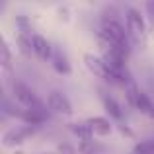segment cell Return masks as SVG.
Returning a JSON list of instances; mask_svg holds the SVG:
<instances>
[{
    "mask_svg": "<svg viewBox=\"0 0 154 154\" xmlns=\"http://www.w3.org/2000/svg\"><path fill=\"white\" fill-rule=\"evenodd\" d=\"M98 41L111 43L117 45L125 51H131V37L127 33L125 23H121V20L117 16H102V22L98 27Z\"/></svg>",
    "mask_w": 154,
    "mask_h": 154,
    "instance_id": "cell-1",
    "label": "cell"
},
{
    "mask_svg": "<svg viewBox=\"0 0 154 154\" xmlns=\"http://www.w3.org/2000/svg\"><path fill=\"white\" fill-rule=\"evenodd\" d=\"M12 96H14V102L18 105L26 109H33V111H49L47 103L35 94V90H31L26 82L22 80H14L12 82Z\"/></svg>",
    "mask_w": 154,
    "mask_h": 154,
    "instance_id": "cell-2",
    "label": "cell"
},
{
    "mask_svg": "<svg viewBox=\"0 0 154 154\" xmlns=\"http://www.w3.org/2000/svg\"><path fill=\"white\" fill-rule=\"evenodd\" d=\"M125 27H127V33L131 37V43H140L146 41V35H148V29H146V20H144L143 12L139 8H133L129 6L125 10Z\"/></svg>",
    "mask_w": 154,
    "mask_h": 154,
    "instance_id": "cell-3",
    "label": "cell"
},
{
    "mask_svg": "<svg viewBox=\"0 0 154 154\" xmlns=\"http://www.w3.org/2000/svg\"><path fill=\"white\" fill-rule=\"evenodd\" d=\"M125 100H127V103L131 105L133 109H137V111H140L143 115H148V117L154 119V102L150 100V96L144 94V92L137 86L135 80L125 86Z\"/></svg>",
    "mask_w": 154,
    "mask_h": 154,
    "instance_id": "cell-4",
    "label": "cell"
},
{
    "mask_svg": "<svg viewBox=\"0 0 154 154\" xmlns=\"http://www.w3.org/2000/svg\"><path fill=\"white\" fill-rule=\"evenodd\" d=\"M82 60H84V66H86L88 70L96 76V78L103 80V82H107V84H119L115 72L109 68V64L105 63L100 55H94V53H84Z\"/></svg>",
    "mask_w": 154,
    "mask_h": 154,
    "instance_id": "cell-5",
    "label": "cell"
},
{
    "mask_svg": "<svg viewBox=\"0 0 154 154\" xmlns=\"http://www.w3.org/2000/svg\"><path fill=\"white\" fill-rule=\"evenodd\" d=\"M45 103H47L49 113H55V115H59V117H70L72 113H74L68 96L60 90H51L49 94H47Z\"/></svg>",
    "mask_w": 154,
    "mask_h": 154,
    "instance_id": "cell-6",
    "label": "cell"
},
{
    "mask_svg": "<svg viewBox=\"0 0 154 154\" xmlns=\"http://www.w3.org/2000/svg\"><path fill=\"white\" fill-rule=\"evenodd\" d=\"M35 129H37V127H31V125H26V123L16 125V127H10L6 133H4V137H2V144L6 148L20 146V144H23L31 135H33Z\"/></svg>",
    "mask_w": 154,
    "mask_h": 154,
    "instance_id": "cell-7",
    "label": "cell"
},
{
    "mask_svg": "<svg viewBox=\"0 0 154 154\" xmlns=\"http://www.w3.org/2000/svg\"><path fill=\"white\" fill-rule=\"evenodd\" d=\"M100 102H102L103 109H105V115L109 117L111 121H117V123H123V107L121 103L115 100V96H111L109 92L100 90Z\"/></svg>",
    "mask_w": 154,
    "mask_h": 154,
    "instance_id": "cell-8",
    "label": "cell"
},
{
    "mask_svg": "<svg viewBox=\"0 0 154 154\" xmlns=\"http://www.w3.org/2000/svg\"><path fill=\"white\" fill-rule=\"evenodd\" d=\"M88 127H90L92 135L94 137H109L113 133V121L109 119L107 115H94V117H88L86 119Z\"/></svg>",
    "mask_w": 154,
    "mask_h": 154,
    "instance_id": "cell-9",
    "label": "cell"
},
{
    "mask_svg": "<svg viewBox=\"0 0 154 154\" xmlns=\"http://www.w3.org/2000/svg\"><path fill=\"white\" fill-rule=\"evenodd\" d=\"M31 47H33V55L41 60H51L53 53H55V47L51 45V41L47 37H43L41 33H37V31L31 39Z\"/></svg>",
    "mask_w": 154,
    "mask_h": 154,
    "instance_id": "cell-10",
    "label": "cell"
},
{
    "mask_svg": "<svg viewBox=\"0 0 154 154\" xmlns=\"http://www.w3.org/2000/svg\"><path fill=\"white\" fill-rule=\"evenodd\" d=\"M49 63H51L53 70H55L57 74H63V76L72 74V64H70V60H68L66 53H64L63 49H59V47H55V53H53V57H51Z\"/></svg>",
    "mask_w": 154,
    "mask_h": 154,
    "instance_id": "cell-11",
    "label": "cell"
},
{
    "mask_svg": "<svg viewBox=\"0 0 154 154\" xmlns=\"http://www.w3.org/2000/svg\"><path fill=\"white\" fill-rule=\"evenodd\" d=\"M35 33H22L18 31V37H16V45H18V51L22 53L23 57H31L33 55V47H31V39H33Z\"/></svg>",
    "mask_w": 154,
    "mask_h": 154,
    "instance_id": "cell-12",
    "label": "cell"
},
{
    "mask_svg": "<svg viewBox=\"0 0 154 154\" xmlns=\"http://www.w3.org/2000/svg\"><path fill=\"white\" fill-rule=\"evenodd\" d=\"M70 131L78 137V143H86V140H92L94 135H92L90 127H88L86 121H80V123H70Z\"/></svg>",
    "mask_w": 154,
    "mask_h": 154,
    "instance_id": "cell-13",
    "label": "cell"
},
{
    "mask_svg": "<svg viewBox=\"0 0 154 154\" xmlns=\"http://www.w3.org/2000/svg\"><path fill=\"white\" fill-rule=\"evenodd\" d=\"M78 152L80 154H102L103 146L98 143V140H86V143H78Z\"/></svg>",
    "mask_w": 154,
    "mask_h": 154,
    "instance_id": "cell-14",
    "label": "cell"
},
{
    "mask_svg": "<svg viewBox=\"0 0 154 154\" xmlns=\"http://www.w3.org/2000/svg\"><path fill=\"white\" fill-rule=\"evenodd\" d=\"M0 64H2L4 70H10L12 66V53H10L6 39H0Z\"/></svg>",
    "mask_w": 154,
    "mask_h": 154,
    "instance_id": "cell-15",
    "label": "cell"
},
{
    "mask_svg": "<svg viewBox=\"0 0 154 154\" xmlns=\"http://www.w3.org/2000/svg\"><path fill=\"white\" fill-rule=\"evenodd\" d=\"M129 154H154V139H144L133 146Z\"/></svg>",
    "mask_w": 154,
    "mask_h": 154,
    "instance_id": "cell-16",
    "label": "cell"
},
{
    "mask_svg": "<svg viewBox=\"0 0 154 154\" xmlns=\"http://www.w3.org/2000/svg\"><path fill=\"white\" fill-rule=\"evenodd\" d=\"M144 10H146V16L154 22V0H150V2L144 4Z\"/></svg>",
    "mask_w": 154,
    "mask_h": 154,
    "instance_id": "cell-17",
    "label": "cell"
}]
</instances>
